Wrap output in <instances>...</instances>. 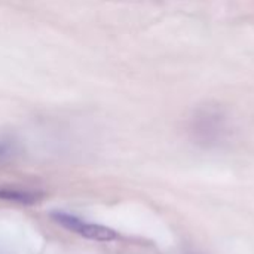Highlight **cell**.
<instances>
[{"label": "cell", "instance_id": "cell-3", "mask_svg": "<svg viewBox=\"0 0 254 254\" xmlns=\"http://www.w3.org/2000/svg\"><path fill=\"white\" fill-rule=\"evenodd\" d=\"M0 199L21 205H34L43 199V192L15 186H0Z\"/></svg>", "mask_w": 254, "mask_h": 254}, {"label": "cell", "instance_id": "cell-1", "mask_svg": "<svg viewBox=\"0 0 254 254\" xmlns=\"http://www.w3.org/2000/svg\"><path fill=\"white\" fill-rule=\"evenodd\" d=\"M189 131L199 144H222L232 131L231 115L219 103H202L196 106L189 116Z\"/></svg>", "mask_w": 254, "mask_h": 254}, {"label": "cell", "instance_id": "cell-2", "mask_svg": "<svg viewBox=\"0 0 254 254\" xmlns=\"http://www.w3.org/2000/svg\"><path fill=\"white\" fill-rule=\"evenodd\" d=\"M51 217L54 222H57L58 225H61L64 229L70 231V232H74L86 240H91V241H100V243H109V241H113L118 238V234L115 229L112 228H107V226H103V225H95V223H86L83 222L82 219L76 217V216H71L68 213H64V211H52L51 213Z\"/></svg>", "mask_w": 254, "mask_h": 254}, {"label": "cell", "instance_id": "cell-4", "mask_svg": "<svg viewBox=\"0 0 254 254\" xmlns=\"http://www.w3.org/2000/svg\"><path fill=\"white\" fill-rule=\"evenodd\" d=\"M19 153L18 141L6 134H0V165L15 159Z\"/></svg>", "mask_w": 254, "mask_h": 254}]
</instances>
